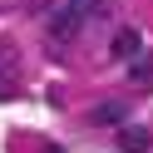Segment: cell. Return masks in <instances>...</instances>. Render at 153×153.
<instances>
[{"mask_svg":"<svg viewBox=\"0 0 153 153\" xmlns=\"http://www.w3.org/2000/svg\"><path fill=\"white\" fill-rule=\"evenodd\" d=\"M119 148L123 153H143V148H153V138H148L143 123H123V128H119Z\"/></svg>","mask_w":153,"mask_h":153,"instance_id":"obj_2","label":"cell"},{"mask_svg":"<svg viewBox=\"0 0 153 153\" xmlns=\"http://www.w3.org/2000/svg\"><path fill=\"white\" fill-rule=\"evenodd\" d=\"M128 79L138 84V89H153V59H133L128 64Z\"/></svg>","mask_w":153,"mask_h":153,"instance_id":"obj_5","label":"cell"},{"mask_svg":"<svg viewBox=\"0 0 153 153\" xmlns=\"http://www.w3.org/2000/svg\"><path fill=\"white\" fill-rule=\"evenodd\" d=\"M30 5H35V10H40V5H50V0H30Z\"/></svg>","mask_w":153,"mask_h":153,"instance_id":"obj_6","label":"cell"},{"mask_svg":"<svg viewBox=\"0 0 153 153\" xmlns=\"http://www.w3.org/2000/svg\"><path fill=\"white\" fill-rule=\"evenodd\" d=\"M104 10H109V0H64L59 10H54V20H50V40L69 45L74 35L84 30V20H94V15H104Z\"/></svg>","mask_w":153,"mask_h":153,"instance_id":"obj_1","label":"cell"},{"mask_svg":"<svg viewBox=\"0 0 153 153\" xmlns=\"http://www.w3.org/2000/svg\"><path fill=\"white\" fill-rule=\"evenodd\" d=\"M138 45H143V35H138V30H119L109 50H114V59H128V54H138Z\"/></svg>","mask_w":153,"mask_h":153,"instance_id":"obj_3","label":"cell"},{"mask_svg":"<svg viewBox=\"0 0 153 153\" xmlns=\"http://www.w3.org/2000/svg\"><path fill=\"white\" fill-rule=\"evenodd\" d=\"M94 123H109V128H123V123H128V109H123V104H99V109H94Z\"/></svg>","mask_w":153,"mask_h":153,"instance_id":"obj_4","label":"cell"}]
</instances>
